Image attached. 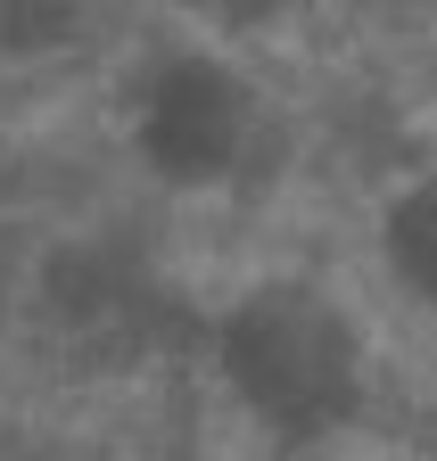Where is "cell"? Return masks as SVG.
<instances>
[{"label": "cell", "mask_w": 437, "mask_h": 461, "mask_svg": "<svg viewBox=\"0 0 437 461\" xmlns=\"http://www.w3.org/2000/svg\"><path fill=\"white\" fill-rule=\"evenodd\" d=\"M206 363L223 379L232 412L289 453L347 437L371 403L363 321L347 313L339 288H322L305 272H272L240 288L206 330Z\"/></svg>", "instance_id": "cell-1"}, {"label": "cell", "mask_w": 437, "mask_h": 461, "mask_svg": "<svg viewBox=\"0 0 437 461\" xmlns=\"http://www.w3.org/2000/svg\"><path fill=\"white\" fill-rule=\"evenodd\" d=\"M124 140H132V165L157 190L206 198V190H232L264 157L272 99L240 67V41L174 33V41H157L132 67V83H124Z\"/></svg>", "instance_id": "cell-2"}, {"label": "cell", "mask_w": 437, "mask_h": 461, "mask_svg": "<svg viewBox=\"0 0 437 461\" xmlns=\"http://www.w3.org/2000/svg\"><path fill=\"white\" fill-rule=\"evenodd\" d=\"M371 256H379V280L437 330V165L405 173V182L379 198V222H371Z\"/></svg>", "instance_id": "cell-3"}, {"label": "cell", "mask_w": 437, "mask_h": 461, "mask_svg": "<svg viewBox=\"0 0 437 461\" xmlns=\"http://www.w3.org/2000/svg\"><path fill=\"white\" fill-rule=\"evenodd\" d=\"M41 305H50V321H59L67 338H141L149 330V288H141V272L124 264V256H67L59 272H50V288H41Z\"/></svg>", "instance_id": "cell-4"}, {"label": "cell", "mask_w": 437, "mask_h": 461, "mask_svg": "<svg viewBox=\"0 0 437 461\" xmlns=\"http://www.w3.org/2000/svg\"><path fill=\"white\" fill-rule=\"evenodd\" d=\"M17 305H25V280H17V264H9V248H0V330L17 321Z\"/></svg>", "instance_id": "cell-5"}]
</instances>
